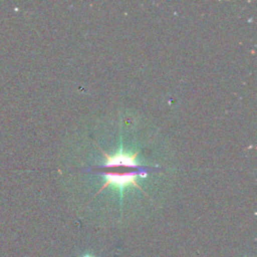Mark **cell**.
<instances>
[{
  "instance_id": "3",
  "label": "cell",
  "mask_w": 257,
  "mask_h": 257,
  "mask_svg": "<svg viewBox=\"0 0 257 257\" xmlns=\"http://www.w3.org/2000/svg\"><path fill=\"white\" fill-rule=\"evenodd\" d=\"M81 257H94V256L91 255V254H84V255H82Z\"/></svg>"
},
{
  "instance_id": "1",
  "label": "cell",
  "mask_w": 257,
  "mask_h": 257,
  "mask_svg": "<svg viewBox=\"0 0 257 257\" xmlns=\"http://www.w3.org/2000/svg\"><path fill=\"white\" fill-rule=\"evenodd\" d=\"M146 171L144 169L140 170L139 172H133V173H125V174H104L105 182L103 184V187L112 186L114 188H117L121 190L123 187L126 186H138V178L139 177H145Z\"/></svg>"
},
{
  "instance_id": "2",
  "label": "cell",
  "mask_w": 257,
  "mask_h": 257,
  "mask_svg": "<svg viewBox=\"0 0 257 257\" xmlns=\"http://www.w3.org/2000/svg\"><path fill=\"white\" fill-rule=\"evenodd\" d=\"M137 153L135 154H128L124 152H117L113 155H107L104 154L105 158V163L103 165L104 168H111V167H130V168H138V169H143L139 166V164L136 161L137 158Z\"/></svg>"
}]
</instances>
